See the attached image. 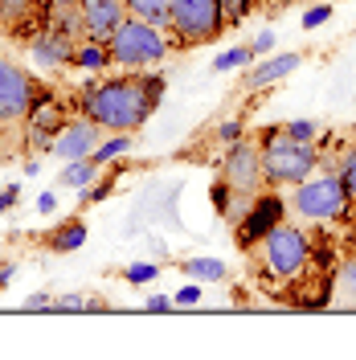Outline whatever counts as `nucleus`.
I'll return each mask as SVG.
<instances>
[{"label":"nucleus","instance_id":"1","mask_svg":"<svg viewBox=\"0 0 356 360\" xmlns=\"http://www.w3.org/2000/svg\"><path fill=\"white\" fill-rule=\"evenodd\" d=\"M164 98V74H115L82 86L78 115L98 123L103 131H139Z\"/></svg>","mask_w":356,"mask_h":360},{"label":"nucleus","instance_id":"2","mask_svg":"<svg viewBox=\"0 0 356 360\" xmlns=\"http://www.w3.org/2000/svg\"><path fill=\"white\" fill-rule=\"evenodd\" d=\"M246 254H250L254 278H258L267 291L279 295V291H291V287L312 270L315 242H312V233L303 229V221H279L258 246H250Z\"/></svg>","mask_w":356,"mask_h":360},{"label":"nucleus","instance_id":"3","mask_svg":"<svg viewBox=\"0 0 356 360\" xmlns=\"http://www.w3.org/2000/svg\"><path fill=\"white\" fill-rule=\"evenodd\" d=\"M258 152H262V176L267 188H291L299 180H307L319 168V148L315 143H299L279 127H262L258 131Z\"/></svg>","mask_w":356,"mask_h":360},{"label":"nucleus","instance_id":"4","mask_svg":"<svg viewBox=\"0 0 356 360\" xmlns=\"http://www.w3.org/2000/svg\"><path fill=\"white\" fill-rule=\"evenodd\" d=\"M287 209L295 213V221L303 225H332L352 209V197L344 193V184L332 168V172H312L307 180L291 184Z\"/></svg>","mask_w":356,"mask_h":360},{"label":"nucleus","instance_id":"5","mask_svg":"<svg viewBox=\"0 0 356 360\" xmlns=\"http://www.w3.org/2000/svg\"><path fill=\"white\" fill-rule=\"evenodd\" d=\"M168 33L160 25H148L139 17H123L119 29L107 37V53H111V66H127V70H144V66H160L168 58Z\"/></svg>","mask_w":356,"mask_h":360},{"label":"nucleus","instance_id":"6","mask_svg":"<svg viewBox=\"0 0 356 360\" xmlns=\"http://www.w3.org/2000/svg\"><path fill=\"white\" fill-rule=\"evenodd\" d=\"M229 21H225V8L222 0H172L168 4V37L172 45L189 49V45H205V41H217Z\"/></svg>","mask_w":356,"mask_h":360},{"label":"nucleus","instance_id":"7","mask_svg":"<svg viewBox=\"0 0 356 360\" xmlns=\"http://www.w3.org/2000/svg\"><path fill=\"white\" fill-rule=\"evenodd\" d=\"M222 180L238 193V197H258L267 188V176H262V152H258V139H238L229 143L222 156Z\"/></svg>","mask_w":356,"mask_h":360},{"label":"nucleus","instance_id":"8","mask_svg":"<svg viewBox=\"0 0 356 360\" xmlns=\"http://www.w3.org/2000/svg\"><path fill=\"white\" fill-rule=\"evenodd\" d=\"M37 94H42V82L29 70H21L8 58H0V127L25 123V115L37 103Z\"/></svg>","mask_w":356,"mask_h":360},{"label":"nucleus","instance_id":"9","mask_svg":"<svg viewBox=\"0 0 356 360\" xmlns=\"http://www.w3.org/2000/svg\"><path fill=\"white\" fill-rule=\"evenodd\" d=\"M283 217H287V197H283L279 188H262V193L254 197V205L246 209V217L234 225V242H238L242 250L258 246Z\"/></svg>","mask_w":356,"mask_h":360},{"label":"nucleus","instance_id":"10","mask_svg":"<svg viewBox=\"0 0 356 360\" xmlns=\"http://www.w3.org/2000/svg\"><path fill=\"white\" fill-rule=\"evenodd\" d=\"M62 127H66V111H62V103H58L49 90H42L37 103H33L29 115H25V139H29L37 152H49Z\"/></svg>","mask_w":356,"mask_h":360},{"label":"nucleus","instance_id":"11","mask_svg":"<svg viewBox=\"0 0 356 360\" xmlns=\"http://www.w3.org/2000/svg\"><path fill=\"white\" fill-rule=\"evenodd\" d=\"M103 143V127L98 123H90L87 115H78V119H66V127L58 131V139H53V156L58 160H87V156H94V148Z\"/></svg>","mask_w":356,"mask_h":360},{"label":"nucleus","instance_id":"12","mask_svg":"<svg viewBox=\"0 0 356 360\" xmlns=\"http://www.w3.org/2000/svg\"><path fill=\"white\" fill-rule=\"evenodd\" d=\"M74 49H78V37H70L62 29H53V25H45L33 33V41H29V58L37 62L42 70H62L74 62Z\"/></svg>","mask_w":356,"mask_h":360},{"label":"nucleus","instance_id":"13","mask_svg":"<svg viewBox=\"0 0 356 360\" xmlns=\"http://www.w3.org/2000/svg\"><path fill=\"white\" fill-rule=\"evenodd\" d=\"M78 13H82L87 41H107L119 29V21L127 17V4L123 0H78Z\"/></svg>","mask_w":356,"mask_h":360},{"label":"nucleus","instance_id":"14","mask_svg":"<svg viewBox=\"0 0 356 360\" xmlns=\"http://www.w3.org/2000/svg\"><path fill=\"white\" fill-rule=\"evenodd\" d=\"M303 66V58L299 53H274V58H258V66L250 62L242 74V90H267L274 86V82H283L287 74H295V70Z\"/></svg>","mask_w":356,"mask_h":360},{"label":"nucleus","instance_id":"15","mask_svg":"<svg viewBox=\"0 0 356 360\" xmlns=\"http://www.w3.org/2000/svg\"><path fill=\"white\" fill-rule=\"evenodd\" d=\"M42 13H49L45 0H0V29L4 33H17V37H33Z\"/></svg>","mask_w":356,"mask_h":360},{"label":"nucleus","instance_id":"16","mask_svg":"<svg viewBox=\"0 0 356 360\" xmlns=\"http://www.w3.org/2000/svg\"><path fill=\"white\" fill-rule=\"evenodd\" d=\"M98 176H103V168L87 156V160H70L66 168L58 172V184H62V188H74V193H82V188H87V184H94Z\"/></svg>","mask_w":356,"mask_h":360},{"label":"nucleus","instance_id":"17","mask_svg":"<svg viewBox=\"0 0 356 360\" xmlns=\"http://www.w3.org/2000/svg\"><path fill=\"white\" fill-rule=\"evenodd\" d=\"M82 242H87V221H82V217H66V221L53 229L49 250H53V254H74Z\"/></svg>","mask_w":356,"mask_h":360},{"label":"nucleus","instance_id":"18","mask_svg":"<svg viewBox=\"0 0 356 360\" xmlns=\"http://www.w3.org/2000/svg\"><path fill=\"white\" fill-rule=\"evenodd\" d=\"M70 66H78V70H107V66H111L107 41H78V49H74V62H70Z\"/></svg>","mask_w":356,"mask_h":360},{"label":"nucleus","instance_id":"19","mask_svg":"<svg viewBox=\"0 0 356 360\" xmlns=\"http://www.w3.org/2000/svg\"><path fill=\"white\" fill-rule=\"evenodd\" d=\"M123 4H127V17H139V21H148V25L168 29V4L172 0H123Z\"/></svg>","mask_w":356,"mask_h":360},{"label":"nucleus","instance_id":"20","mask_svg":"<svg viewBox=\"0 0 356 360\" xmlns=\"http://www.w3.org/2000/svg\"><path fill=\"white\" fill-rule=\"evenodd\" d=\"M180 270H184L189 278H197V283H222L225 274H229L225 262H217V258H184Z\"/></svg>","mask_w":356,"mask_h":360},{"label":"nucleus","instance_id":"21","mask_svg":"<svg viewBox=\"0 0 356 360\" xmlns=\"http://www.w3.org/2000/svg\"><path fill=\"white\" fill-rule=\"evenodd\" d=\"M123 152H132V131H115L111 139H103V143L94 148V156H90V160H94L98 168H107V164H111V160H119Z\"/></svg>","mask_w":356,"mask_h":360},{"label":"nucleus","instance_id":"22","mask_svg":"<svg viewBox=\"0 0 356 360\" xmlns=\"http://www.w3.org/2000/svg\"><path fill=\"white\" fill-rule=\"evenodd\" d=\"M336 299H344V307H356V254L336 270Z\"/></svg>","mask_w":356,"mask_h":360},{"label":"nucleus","instance_id":"23","mask_svg":"<svg viewBox=\"0 0 356 360\" xmlns=\"http://www.w3.org/2000/svg\"><path fill=\"white\" fill-rule=\"evenodd\" d=\"M336 176H340L344 193H348L352 205H356V143H348V148L340 152V160H336Z\"/></svg>","mask_w":356,"mask_h":360},{"label":"nucleus","instance_id":"24","mask_svg":"<svg viewBox=\"0 0 356 360\" xmlns=\"http://www.w3.org/2000/svg\"><path fill=\"white\" fill-rule=\"evenodd\" d=\"M250 62H254V49L250 45H234V49H225V53L213 58V70L217 74H225V70H246Z\"/></svg>","mask_w":356,"mask_h":360},{"label":"nucleus","instance_id":"25","mask_svg":"<svg viewBox=\"0 0 356 360\" xmlns=\"http://www.w3.org/2000/svg\"><path fill=\"white\" fill-rule=\"evenodd\" d=\"M111 193H115V172H111V176H98L94 184H87V188L78 193V205H82V209H94V205L107 201Z\"/></svg>","mask_w":356,"mask_h":360},{"label":"nucleus","instance_id":"26","mask_svg":"<svg viewBox=\"0 0 356 360\" xmlns=\"http://www.w3.org/2000/svg\"><path fill=\"white\" fill-rule=\"evenodd\" d=\"M283 131L291 139H299V143H315L319 139V123L315 119H291V123H283Z\"/></svg>","mask_w":356,"mask_h":360},{"label":"nucleus","instance_id":"27","mask_svg":"<svg viewBox=\"0 0 356 360\" xmlns=\"http://www.w3.org/2000/svg\"><path fill=\"white\" fill-rule=\"evenodd\" d=\"M94 307H103L98 299H90V295H62V299H53V311L62 315V311H94Z\"/></svg>","mask_w":356,"mask_h":360},{"label":"nucleus","instance_id":"28","mask_svg":"<svg viewBox=\"0 0 356 360\" xmlns=\"http://www.w3.org/2000/svg\"><path fill=\"white\" fill-rule=\"evenodd\" d=\"M123 278L132 283V287H144V283H152V278H160V266L156 262H135V266L123 270Z\"/></svg>","mask_w":356,"mask_h":360},{"label":"nucleus","instance_id":"29","mask_svg":"<svg viewBox=\"0 0 356 360\" xmlns=\"http://www.w3.org/2000/svg\"><path fill=\"white\" fill-rule=\"evenodd\" d=\"M254 4L258 0H222V8H225V21H229V29L234 25H242L250 13H254Z\"/></svg>","mask_w":356,"mask_h":360},{"label":"nucleus","instance_id":"30","mask_svg":"<svg viewBox=\"0 0 356 360\" xmlns=\"http://www.w3.org/2000/svg\"><path fill=\"white\" fill-rule=\"evenodd\" d=\"M242 119H222V123H217V131H213V139H217V143H222V148H229V143H238V139H242Z\"/></svg>","mask_w":356,"mask_h":360},{"label":"nucleus","instance_id":"31","mask_svg":"<svg viewBox=\"0 0 356 360\" xmlns=\"http://www.w3.org/2000/svg\"><path fill=\"white\" fill-rule=\"evenodd\" d=\"M172 303H177V307H197V303H201V283H197V278H193L189 287H180V291L172 295Z\"/></svg>","mask_w":356,"mask_h":360},{"label":"nucleus","instance_id":"32","mask_svg":"<svg viewBox=\"0 0 356 360\" xmlns=\"http://www.w3.org/2000/svg\"><path fill=\"white\" fill-rule=\"evenodd\" d=\"M328 17H332V4H312V8L303 13V29H319Z\"/></svg>","mask_w":356,"mask_h":360},{"label":"nucleus","instance_id":"33","mask_svg":"<svg viewBox=\"0 0 356 360\" xmlns=\"http://www.w3.org/2000/svg\"><path fill=\"white\" fill-rule=\"evenodd\" d=\"M250 49H254V58H267L270 49H274V33H258V37L250 41Z\"/></svg>","mask_w":356,"mask_h":360},{"label":"nucleus","instance_id":"34","mask_svg":"<svg viewBox=\"0 0 356 360\" xmlns=\"http://www.w3.org/2000/svg\"><path fill=\"white\" fill-rule=\"evenodd\" d=\"M25 311H53V299L49 295H29L25 299Z\"/></svg>","mask_w":356,"mask_h":360},{"label":"nucleus","instance_id":"35","mask_svg":"<svg viewBox=\"0 0 356 360\" xmlns=\"http://www.w3.org/2000/svg\"><path fill=\"white\" fill-rule=\"evenodd\" d=\"M17 197H21V188H17V184H4V188H0V213H8V209L17 205Z\"/></svg>","mask_w":356,"mask_h":360},{"label":"nucleus","instance_id":"36","mask_svg":"<svg viewBox=\"0 0 356 360\" xmlns=\"http://www.w3.org/2000/svg\"><path fill=\"white\" fill-rule=\"evenodd\" d=\"M172 307H177V303H172V299H168V295H152V299H148V303H144V311H172Z\"/></svg>","mask_w":356,"mask_h":360},{"label":"nucleus","instance_id":"37","mask_svg":"<svg viewBox=\"0 0 356 360\" xmlns=\"http://www.w3.org/2000/svg\"><path fill=\"white\" fill-rule=\"evenodd\" d=\"M53 209H58V197L53 193H42L37 197V213H53Z\"/></svg>","mask_w":356,"mask_h":360},{"label":"nucleus","instance_id":"38","mask_svg":"<svg viewBox=\"0 0 356 360\" xmlns=\"http://www.w3.org/2000/svg\"><path fill=\"white\" fill-rule=\"evenodd\" d=\"M13 274H17L13 262H0V287H8V283H13Z\"/></svg>","mask_w":356,"mask_h":360},{"label":"nucleus","instance_id":"39","mask_svg":"<svg viewBox=\"0 0 356 360\" xmlns=\"http://www.w3.org/2000/svg\"><path fill=\"white\" fill-rule=\"evenodd\" d=\"M45 4H78V0H45Z\"/></svg>","mask_w":356,"mask_h":360},{"label":"nucleus","instance_id":"40","mask_svg":"<svg viewBox=\"0 0 356 360\" xmlns=\"http://www.w3.org/2000/svg\"><path fill=\"white\" fill-rule=\"evenodd\" d=\"M352 254H356V242H352Z\"/></svg>","mask_w":356,"mask_h":360}]
</instances>
